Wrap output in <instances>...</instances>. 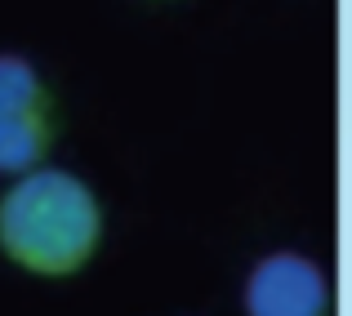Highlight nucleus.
I'll return each mask as SVG.
<instances>
[{"label":"nucleus","instance_id":"f03ea898","mask_svg":"<svg viewBox=\"0 0 352 316\" xmlns=\"http://www.w3.org/2000/svg\"><path fill=\"white\" fill-rule=\"evenodd\" d=\"M330 276L303 254H267L245 281L250 316H330Z\"/></svg>","mask_w":352,"mask_h":316},{"label":"nucleus","instance_id":"7ed1b4c3","mask_svg":"<svg viewBox=\"0 0 352 316\" xmlns=\"http://www.w3.org/2000/svg\"><path fill=\"white\" fill-rule=\"evenodd\" d=\"M50 143H54L50 111L0 116V174H32V165L45 161Z\"/></svg>","mask_w":352,"mask_h":316},{"label":"nucleus","instance_id":"f257e3e1","mask_svg":"<svg viewBox=\"0 0 352 316\" xmlns=\"http://www.w3.org/2000/svg\"><path fill=\"white\" fill-rule=\"evenodd\" d=\"M103 236L89 183L67 170H32L0 201V249L41 276H72L89 263Z\"/></svg>","mask_w":352,"mask_h":316},{"label":"nucleus","instance_id":"20e7f679","mask_svg":"<svg viewBox=\"0 0 352 316\" xmlns=\"http://www.w3.org/2000/svg\"><path fill=\"white\" fill-rule=\"evenodd\" d=\"M27 111H50V89L27 58L0 54V116H27Z\"/></svg>","mask_w":352,"mask_h":316}]
</instances>
